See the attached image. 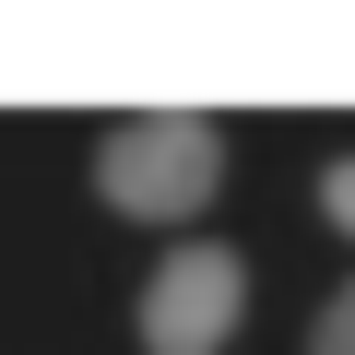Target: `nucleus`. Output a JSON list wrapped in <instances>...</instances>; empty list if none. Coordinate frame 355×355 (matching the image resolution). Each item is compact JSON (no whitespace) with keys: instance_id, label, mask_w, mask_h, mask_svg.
I'll return each mask as SVG.
<instances>
[{"instance_id":"nucleus-1","label":"nucleus","mask_w":355,"mask_h":355,"mask_svg":"<svg viewBox=\"0 0 355 355\" xmlns=\"http://www.w3.org/2000/svg\"><path fill=\"white\" fill-rule=\"evenodd\" d=\"M214 178H225V142H214V119H119L107 142H95V190L119 202V214H142V225H178V214H202L214 202Z\"/></svg>"},{"instance_id":"nucleus-2","label":"nucleus","mask_w":355,"mask_h":355,"mask_svg":"<svg viewBox=\"0 0 355 355\" xmlns=\"http://www.w3.org/2000/svg\"><path fill=\"white\" fill-rule=\"evenodd\" d=\"M237 308H249V272H237V249H166V272L142 284V343L154 355H214L225 331H237Z\"/></svg>"},{"instance_id":"nucleus-3","label":"nucleus","mask_w":355,"mask_h":355,"mask_svg":"<svg viewBox=\"0 0 355 355\" xmlns=\"http://www.w3.org/2000/svg\"><path fill=\"white\" fill-rule=\"evenodd\" d=\"M308 355H355V284L320 308V331H308Z\"/></svg>"},{"instance_id":"nucleus-4","label":"nucleus","mask_w":355,"mask_h":355,"mask_svg":"<svg viewBox=\"0 0 355 355\" xmlns=\"http://www.w3.org/2000/svg\"><path fill=\"white\" fill-rule=\"evenodd\" d=\"M320 214H331V225H343V237H355V154H343V166H331V178H320Z\"/></svg>"}]
</instances>
